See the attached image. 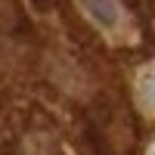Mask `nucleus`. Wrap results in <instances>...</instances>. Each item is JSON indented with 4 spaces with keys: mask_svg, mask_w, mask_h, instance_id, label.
<instances>
[{
    "mask_svg": "<svg viewBox=\"0 0 155 155\" xmlns=\"http://www.w3.org/2000/svg\"><path fill=\"white\" fill-rule=\"evenodd\" d=\"M152 155H155V152H152Z\"/></svg>",
    "mask_w": 155,
    "mask_h": 155,
    "instance_id": "nucleus-3",
    "label": "nucleus"
},
{
    "mask_svg": "<svg viewBox=\"0 0 155 155\" xmlns=\"http://www.w3.org/2000/svg\"><path fill=\"white\" fill-rule=\"evenodd\" d=\"M78 6L96 28H102L112 37H130L134 34L130 19H127V12L118 0H78Z\"/></svg>",
    "mask_w": 155,
    "mask_h": 155,
    "instance_id": "nucleus-1",
    "label": "nucleus"
},
{
    "mask_svg": "<svg viewBox=\"0 0 155 155\" xmlns=\"http://www.w3.org/2000/svg\"><path fill=\"white\" fill-rule=\"evenodd\" d=\"M134 90H137V106L143 109L146 115L155 118V62H149V65L137 74Z\"/></svg>",
    "mask_w": 155,
    "mask_h": 155,
    "instance_id": "nucleus-2",
    "label": "nucleus"
}]
</instances>
